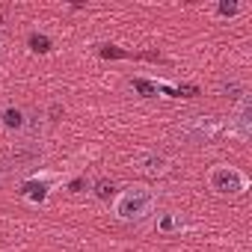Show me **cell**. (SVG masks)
<instances>
[{
  "label": "cell",
  "mask_w": 252,
  "mask_h": 252,
  "mask_svg": "<svg viewBox=\"0 0 252 252\" xmlns=\"http://www.w3.org/2000/svg\"><path fill=\"white\" fill-rule=\"evenodd\" d=\"M155 205H158V196H155L152 187H146V184H131V187H125V190L119 193L113 211H116V217L125 220V222H140V220H146V217L155 211Z\"/></svg>",
  "instance_id": "obj_1"
},
{
  "label": "cell",
  "mask_w": 252,
  "mask_h": 252,
  "mask_svg": "<svg viewBox=\"0 0 252 252\" xmlns=\"http://www.w3.org/2000/svg\"><path fill=\"white\" fill-rule=\"evenodd\" d=\"M220 131H222V122L217 116H190L172 128V134L187 146H208Z\"/></svg>",
  "instance_id": "obj_2"
},
{
  "label": "cell",
  "mask_w": 252,
  "mask_h": 252,
  "mask_svg": "<svg viewBox=\"0 0 252 252\" xmlns=\"http://www.w3.org/2000/svg\"><path fill=\"white\" fill-rule=\"evenodd\" d=\"M208 187H211L217 196H222V199H234V196H243V193L249 190V178H246L237 166L220 163V166H214V169L208 172Z\"/></svg>",
  "instance_id": "obj_3"
},
{
  "label": "cell",
  "mask_w": 252,
  "mask_h": 252,
  "mask_svg": "<svg viewBox=\"0 0 252 252\" xmlns=\"http://www.w3.org/2000/svg\"><path fill=\"white\" fill-rule=\"evenodd\" d=\"M51 187H54V175H30L24 184H21V196L33 205H45L48 196H51Z\"/></svg>",
  "instance_id": "obj_4"
},
{
  "label": "cell",
  "mask_w": 252,
  "mask_h": 252,
  "mask_svg": "<svg viewBox=\"0 0 252 252\" xmlns=\"http://www.w3.org/2000/svg\"><path fill=\"white\" fill-rule=\"evenodd\" d=\"M228 131L237 137V140H249L252 137V98L243 95L234 116H231V125H228Z\"/></svg>",
  "instance_id": "obj_5"
},
{
  "label": "cell",
  "mask_w": 252,
  "mask_h": 252,
  "mask_svg": "<svg viewBox=\"0 0 252 252\" xmlns=\"http://www.w3.org/2000/svg\"><path fill=\"white\" fill-rule=\"evenodd\" d=\"M137 169L143 175H152V178H160L169 172V158L166 155H158V152H143L137 158Z\"/></svg>",
  "instance_id": "obj_6"
},
{
  "label": "cell",
  "mask_w": 252,
  "mask_h": 252,
  "mask_svg": "<svg viewBox=\"0 0 252 252\" xmlns=\"http://www.w3.org/2000/svg\"><path fill=\"white\" fill-rule=\"evenodd\" d=\"M0 125H3V128H6L9 134L24 131V128H27L24 110H18V107H3V110H0Z\"/></svg>",
  "instance_id": "obj_7"
},
{
  "label": "cell",
  "mask_w": 252,
  "mask_h": 252,
  "mask_svg": "<svg viewBox=\"0 0 252 252\" xmlns=\"http://www.w3.org/2000/svg\"><path fill=\"white\" fill-rule=\"evenodd\" d=\"M220 92H222L225 98H234V101L246 95V92H243V86H240L237 80H222V83H220Z\"/></svg>",
  "instance_id": "obj_8"
},
{
  "label": "cell",
  "mask_w": 252,
  "mask_h": 252,
  "mask_svg": "<svg viewBox=\"0 0 252 252\" xmlns=\"http://www.w3.org/2000/svg\"><path fill=\"white\" fill-rule=\"evenodd\" d=\"M27 42H30V48H33L36 54H48V51H51V39H48V36H42V33H30V39H27Z\"/></svg>",
  "instance_id": "obj_9"
},
{
  "label": "cell",
  "mask_w": 252,
  "mask_h": 252,
  "mask_svg": "<svg viewBox=\"0 0 252 252\" xmlns=\"http://www.w3.org/2000/svg\"><path fill=\"white\" fill-rule=\"evenodd\" d=\"M134 89L143 95V98H155L158 95V86L152 80H143V77H134Z\"/></svg>",
  "instance_id": "obj_10"
},
{
  "label": "cell",
  "mask_w": 252,
  "mask_h": 252,
  "mask_svg": "<svg viewBox=\"0 0 252 252\" xmlns=\"http://www.w3.org/2000/svg\"><path fill=\"white\" fill-rule=\"evenodd\" d=\"M158 228H160V231H178L181 222H178L175 214H163V217H158Z\"/></svg>",
  "instance_id": "obj_11"
},
{
  "label": "cell",
  "mask_w": 252,
  "mask_h": 252,
  "mask_svg": "<svg viewBox=\"0 0 252 252\" xmlns=\"http://www.w3.org/2000/svg\"><path fill=\"white\" fill-rule=\"evenodd\" d=\"M113 190H116V184H113V181H107V178H101V181L95 184V196H98L101 202H107V199L113 196Z\"/></svg>",
  "instance_id": "obj_12"
},
{
  "label": "cell",
  "mask_w": 252,
  "mask_h": 252,
  "mask_svg": "<svg viewBox=\"0 0 252 252\" xmlns=\"http://www.w3.org/2000/svg\"><path fill=\"white\" fill-rule=\"evenodd\" d=\"M98 54H101V57H113V60H119V57H131L128 51H119L116 45H101V48H98Z\"/></svg>",
  "instance_id": "obj_13"
},
{
  "label": "cell",
  "mask_w": 252,
  "mask_h": 252,
  "mask_svg": "<svg viewBox=\"0 0 252 252\" xmlns=\"http://www.w3.org/2000/svg\"><path fill=\"white\" fill-rule=\"evenodd\" d=\"M217 12H220L222 18H234V15L240 12V6H237V3H220V6H217Z\"/></svg>",
  "instance_id": "obj_14"
},
{
  "label": "cell",
  "mask_w": 252,
  "mask_h": 252,
  "mask_svg": "<svg viewBox=\"0 0 252 252\" xmlns=\"http://www.w3.org/2000/svg\"><path fill=\"white\" fill-rule=\"evenodd\" d=\"M83 184H86L83 178H74V181H71L68 187H71V193H80V190H83Z\"/></svg>",
  "instance_id": "obj_15"
}]
</instances>
